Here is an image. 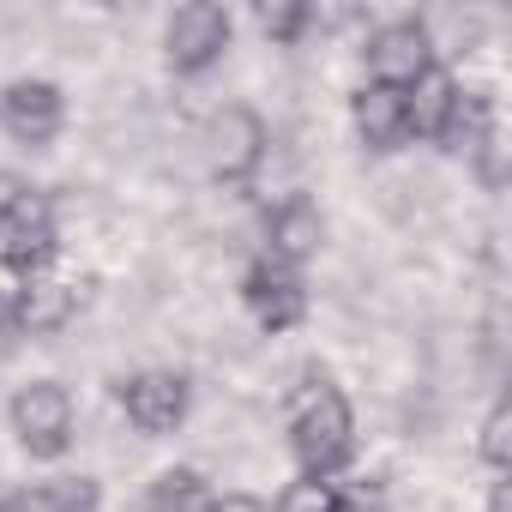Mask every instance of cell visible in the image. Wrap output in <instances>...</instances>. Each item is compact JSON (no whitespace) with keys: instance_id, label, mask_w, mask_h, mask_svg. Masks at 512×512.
<instances>
[{"instance_id":"6da1fadb","label":"cell","mask_w":512,"mask_h":512,"mask_svg":"<svg viewBox=\"0 0 512 512\" xmlns=\"http://www.w3.org/2000/svg\"><path fill=\"white\" fill-rule=\"evenodd\" d=\"M290 452L302 476H320V482H332L356 458V410L326 374H308L290 398Z\"/></svg>"},{"instance_id":"7a4b0ae2","label":"cell","mask_w":512,"mask_h":512,"mask_svg":"<svg viewBox=\"0 0 512 512\" xmlns=\"http://www.w3.org/2000/svg\"><path fill=\"white\" fill-rule=\"evenodd\" d=\"M7 422H13V440H19L31 458H43V464L67 458L73 440H79V404H73V392H67L61 380H31V386H19L13 404H7Z\"/></svg>"},{"instance_id":"3957f363","label":"cell","mask_w":512,"mask_h":512,"mask_svg":"<svg viewBox=\"0 0 512 512\" xmlns=\"http://www.w3.org/2000/svg\"><path fill=\"white\" fill-rule=\"evenodd\" d=\"M199 145H205V169H211L223 187H247L253 175L266 169V157H272V133H266V121L253 115L247 103L211 109Z\"/></svg>"},{"instance_id":"277c9868","label":"cell","mask_w":512,"mask_h":512,"mask_svg":"<svg viewBox=\"0 0 512 512\" xmlns=\"http://www.w3.org/2000/svg\"><path fill=\"white\" fill-rule=\"evenodd\" d=\"M61 247V217L49 193H7L0 199V266L13 278H37Z\"/></svg>"},{"instance_id":"5b68a950","label":"cell","mask_w":512,"mask_h":512,"mask_svg":"<svg viewBox=\"0 0 512 512\" xmlns=\"http://www.w3.org/2000/svg\"><path fill=\"white\" fill-rule=\"evenodd\" d=\"M229 37H235V19L217 0H187L163 25V61H169L175 79H199L229 55Z\"/></svg>"},{"instance_id":"8992f818","label":"cell","mask_w":512,"mask_h":512,"mask_svg":"<svg viewBox=\"0 0 512 512\" xmlns=\"http://www.w3.org/2000/svg\"><path fill=\"white\" fill-rule=\"evenodd\" d=\"M115 404H121V416H127L145 440H163V434H175V428L187 422L193 386H187V374H175V368H139V374L115 380Z\"/></svg>"},{"instance_id":"52a82bcc","label":"cell","mask_w":512,"mask_h":512,"mask_svg":"<svg viewBox=\"0 0 512 512\" xmlns=\"http://www.w3.org/2000/svg\"><path fill=\"white\" fill-rule=\"evenodd\" d=\"M362 61H368V79L374 85H398L410 91L416 79H428L440 61H434V31L422 19H386L368 31L362 43Z\"/></svg>"},{"instance_id":"ba28073f","label":"cell","mask_w":512,"mask_h":512,"mask_svg":"<svg viewBox=\"0 0 512 512\" xmlns=\"http://www.w3.org/2000/svg\"><path fill=\"white\" fill-rule=\"evenodd\" d=\"M241 308L253 314V326L260 332H296L302 320H308V284H302V272H290V266H278V260H253L247 272H241Z\"/></svg>"},{"instance_id":"9c48e42d","label":"cell","mask_w":512,"mask_h":512,"mask_svg":"<svg viewBox=\"0 0 512 512\" xmlns=\"http://www.w3.org/2000/svg\"><path fill=\"white\" fill-rule=\"evenodd\" d=\"M0 127H7L13 145H55L67 127V97L55 79H13L0 91Z\"/></svg>"},{"instance_id":"30bf717a","label":"cell","mask_w":512,"mask_h":512,"mask_svg":"<svg viewBox=\"0 0 512 512\" xmlns=\"http://www.w3.org/2000/svg\"><path fill=\"white\" fill-rule=\"evenodd\" d=\"M73 314H79V290L49 278V272L19 278V290L7 296V320H13L19 338H55V332L73 326Z\"/></svg>"},{"instance_id":"8fae6325","label":"cell","mask_w":512,"mask_h":512,"mask_svg":"<svg viewBox=\"0 0 512 512\" xmlns=\"http://www.w3.org/2000/svg\"><path fill=\"white\" fill-rule=\"evenodd\" d=\"M320 241H326V217H320V205L308 193H290V199L272 205V217H266V260L302 272L320 253Z\"/></svg>"},{"instance_id":"7c38bea8","label":"cell","mask_w":512,"mask_h":512,"mask_svg":"<svg viewBox=\"0 0 512 512\" xmlns=\"http://www.w3.org/2000/svg\"><path fill=\"white\" fill-rule=\"evenodd\" d=\"M350 121L368 151H404L410 145V91L362 79V91L350 97Z\"/></svg>"},{"instance_id":"4fadbf2b","label":"cell","mask_w":512,"mask_h":512,"mask_svg":"<svg viewBox=\"0 0 512 512\" xmlns=\"http://www.w3.org/2000/svg\"><path fill=\"white\" fill-rule=\"evenodd\" d=\"M500 133V115H494V97L488 91H470L464 79H458V97H452V115H446V127H440V151H452V157H476L488 139Z\"/></svg>"},{"instance_id":"5bb4252c","label":"cell","mask_w":512,"mask_h":512,"mask_svg":"<svg viewBox=\"0 0 512 512\" xmlns=\"http://www.w3.org/2000/svg\"><path fill=\"white\" fill-rule=\"evenodd\" d=\"M0 512H97V482L85 476H55V482H31L0 500Z\"/></svg>"},{"instance_id":"9a60e30c","label":"cell","mask_w":512,"mask_h":512,"mask_svg":"<svg viewBox=\"0 0 512 512\" xmlns=\"http://www.w3.org/2000/svg\"><path fill=\"white\" fill-rule=\"evenodd\" d=\"M452 97H458V73H446V67H434L428 79H416L410 85V139H440V127H446V115H452Z\"/></svg>"},{"instance_id":"2e32d148","label":"cell","mask_w":512,"mask_h":512,"mask_svg":"<svg viewBox=\"0 0 512 512\" xmlns=\"http://www.w3.org/2000/svg\"><path fill=\"white\" fill-rule=\"evenodd\" d=\"M211 500L217 494L193 464H175V470L151 476V488H145V512H211Z\"/></svg>"},{"instance_id":"e0dca14e","label":"cell","mask_w":512,"mask_h":512,"mask_svg":"<svg viewBox=\"0 0 512 512\" xmlns=\"http://www.w3.org/2000/svg\"><path fill=\"white\" fill-rule=\"evenodd\" d=\"M326 25V13L320 7H308V0H284V7H260V31L272 37V43H284V49H296L308 31H320Z\"/></svg>"},{"instance_id":"ac0fdd59","label":"cell","mask_w":512,"mask_h":512,"mask_svg":"<svg viewBox=\"0 0 512 512\" xmlns=\"http://www.w3.org/2000/svg\"><path fill=\"white\" fill-rule=\"evenodd\" d=\"M506 446H512V404L500 398L488 416H482V434H476V452H482V464L500 476L506 470Z\"/></svg>"},{"instance_id":"d6986e66","label":"cell","mask_w":512,"mask_h":512,"mask_svg":"<svg viewBox=\"0 0 512 512\" xmlns=\"http://www.w3.org/2000/svg\"><path fill=\"white\" fill-rule=\"evenodd\" d=\"M332 494H338V482H320V476H296L278 500H272V512H332Z\"/></svg>"},{"instance_id":"ffe728a7","label":"cell","mask_w":512,"mask_h":512,"mask_svg":"<svg viewBox=\"0 0 512 512\" xmlns=\"http://www.w3.org/2000/svg\"><path fill=\"white\" fill-rule=\"evenodd\" d=\"M332 512H392V500H386L380 482H344L332 494Z\"/></svg>"},{"instance_id":"44dd1931","label":"cell","mask_w":512,"mask_h":512,"mask_svg":"<svg viewBox=\"0 0 512 512\" xmlns=\"http://www.w3.org/2000/svg\"><path fill=\"white\" fill-rule=\"evenodd\" d=\"M211 512H272L260 494H247V488H235V494H217L211 500Z\"/></svg>"},{"instance_id":"7402d4cb","label":"cell","mask_w":512,"mask_h":512,"mask_svg":"<svg viewBox=\"0 0 512 512\" xmlns=\"http://www.w3.org/2000/svg\"><path fill=\"white\" fill-rule=\"evenodd\" d=\"M488 512H512V494H506V482H494V488H488Z\"/></svg>"}]
</instances>
